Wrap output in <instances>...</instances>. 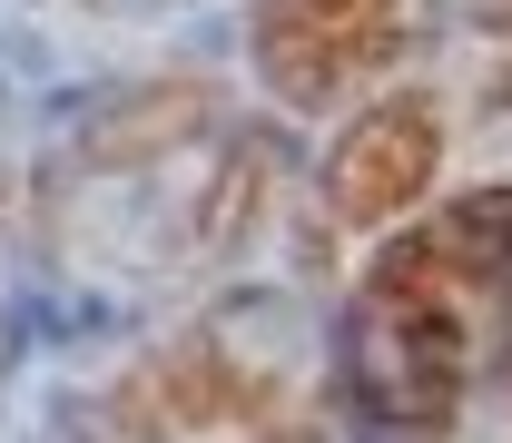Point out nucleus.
<instances>
[{
  "mask_svg": "<svg viewBox=\"0 0 512 443\" xmlns=\"http://www.w3.org/2000/svg\"><path fill=\"white\" fill-rule=\"evenodd\" d=\"M503 286H512V188H463L444 197L414 237L365 266L345 306V394L384 443H434L463 414L503 335Z\"/></svg>",
  "mask_w": 512,
  "mask_h": 443,
  "instance_id": "obj_1",
  "label": "nucleus"
},
{
  "mask_svg": "<svg viewBox=\"0 0 512 443\" xmlns=\"http://www.w3.org/2000/svg\"><path fill=\"white\" fill-rule=\"evenodd\" d=\"M384 50H394V0H256V69L286 109H335V89Z\"/></svg>",
  "mask_w": 512,
  "mask_h": 443,
  "instance_id": "obj_2",
  "label": "nucleus"
},
{
  "mask_svg": "<svg viewBox=\"0 0 512 443\" xmlns=\"http://www.w3.org/2000/svg\"><path fill=\"white\" fill-rule=\"evenodd\" d=\"M434 168H444V109L434 99H384V109H365V119L335 138L325 207L345 227H394L414 197L434 188Z\"/></svg>",
  "mask_w": 512,
  "mask_h": 443,
  "instance_id": "obj_3",
  "label": "nucleus"
},
{
  "mask_svg": "<svg viewBox=\"0 0 512 443\" xmlns=\"http://www.w3.org/2000/svg\"><path fill=\"white\" fill-rule=\"evenodd\" d=\"M148 384H158V414H168V424H227V414H256V404H266V384H247L217 355V335H178Z\"/></svg>",
  "mask_w": 512,
  "mask_h": 443,
  "instance_id": "obj_4",
  "label": "nucleus"
},
{
  "mask_svg": "<svg viewBox=\"0 0 512 443\" xmlns=\"http://www.w3.org/2000/svg\"><path fill=\"white\" fill-rule=\"evenodd\" d=\"M217 99L197 89V79H158V89H138V99H119L109 119L89 128V168H128V158H148V148H168V138H188L197 119H207Z\"/></svg>",
  "mask_w": 512,
  "mask_h": 443,
  "instance_id": "obj_5",
  "label": "nucleus"
},
{
  "mask_svg": "<svg viewBox=\"0 0 512 443\" xmlns=\"http://www.w3.org/2000/svg\"><path fill=\"white\" fill-rule=\"evenodd\" d=\"M266 168H276L266 148H237V158H227V178L207 197V247H227V237L247 227V197H266Z\"/></svg>",
  "mask_w": 512,
  "mask_h": 443,
  "instance_id": "obj_6",
  "label": "nucleus"
},
{
  "mask_svg": "<svg viewBox=\"0 0 512 443\" xmlns=\"http://www.w3.org/2000/svg\"><path fill=\"white\" fill-rule=\"evenodd\" d=\"M483 10V30H512V0H473Z\"/></svg>",
  "mask_w": 512,
  "mask_h": 443,
  "instance_id": "obj_7",
  "label": "nucleus"
},
{
  "mask_svg": "<svg viewBox=\"0 0 512 443\" xmlns=\"http://www.w3.org/2000/svg\"><path fill=\"white\" fill-rule=\"evenodd\" d=\"M266 443H316V434H306V424H296V434H266Z\"/></svg>",
  "mask_w": 512,
  "mask_h": 443,
  "instance_id": "obj_8",
  "label": "nucleus"
}]
</instances>
